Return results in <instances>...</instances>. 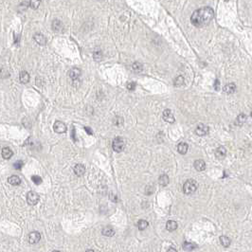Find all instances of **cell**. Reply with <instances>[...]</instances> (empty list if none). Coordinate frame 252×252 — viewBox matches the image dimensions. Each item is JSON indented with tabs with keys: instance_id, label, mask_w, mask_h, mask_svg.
I'll return each mask as SVG.
<instances>
[{
	"instance_id": "obj_15",
	"label": "cell",
	"mask_w": 252,
	"mask_h": 252,
	"mask_svg": "<svg viewBox=\"0 0 252 252\" xmlns=\"http://www.w3.org/2000/svg\"><path fill=\"white\" fill-rule=\"evenodd\" d=\"M8 182L12 186H18V185H20L21 179L18 177L17 175H12L8 178Z\"/></svg>"
},
{
	"instance_id": "obj_22",
	"label": "cell",
	"mask_w": 252,
	"mask_h": 252,
	"mask_svg": "<svg viewBox=\"0 0 252 252\" xmlns=\"http://www.w3.org/2000/svg\"><path fill=\"white\" fill-rule=\"evenodd\" d=\"M246 120V115H244V114H240L239 116L237 117V118H236L235 124L239 125V126H242V125L244 123Z\"/></svg>"
},
{
	"instance_id": "obj_39",
	"label": "cell",
	"mask_w": 252,
	"mask_h": 252,
	"mask_svg": "<svg viewBox=\"0 0 252 252\" xmlns=\"http://www.w3.org/2000/svg\"><path fill=\"white\" fill-rule=\"evenodd\" d=\"M251 117H252V113H251Z\"/></svg>"
},
{
	"instance_id": "obj_23",
	"label": "cell",
	"mask_w": 252,
	"mask_h": 252,
	"mask_svg": "<svg viewBox=\"0 0 252 252\" xmlns=\"http://www.w3.org/2000/svg\"><path fill=\"white\" fill-rule=\"evenodd\" d=\"M220 243L223 246L225 247H228L230 246V243H231V241H230V239L228 238V237L226 236H221L220 237Z\"/></svg>"
},
{
	"instance_id": "obj_33",
	"label": "cell",
	"mask_w": 252,
	"mask_h": 252,
	"mask_svg": "<svg viewBox=\"0 0 252 252\" xmlns=\"http://www.w3.org/2000/svg\"><path fill=\"white\" fill-rule=\"evenodd\" d=\"M30 5L33 9H36V8H38L39 5H40V1H31Z\"/></svg>"
},
{
	"instance_id": "obj_14",
	"label": "cell",
	"mask_w": 252,
	"mask_h": 252,
	"mask_svg": "<svg viewBox=\"0 0 252 252\" xmlns=\"http://www.w3.org/2000/svg\"><path fill=\"white\" fill-rule=\"evenodd\" d=\"M81 75V70L79 68H72V69L69 71V77L72 79V80H77V79L80 77Z\"/></svg>"
},
{
	"instance_id": "obj_27",
	"label": "cell",
	"mask_w": 252,
	"mask_h": 252,
	"mask_svg": "<svg viewBox=\"0 0 252 252\" xmlns=\"http://www.w3.org/2000/svg\"><path fill=\"white\" fill-rule=\"evenodd\" d=\"M132 69L134 70V71H136V72H140V71H142V69H143V66H142V64H140V63H134L133 64V66H132Z\"/></svg>"
},
{
	"instance_id": "obj_17",
	"label": "cell",
	"mask_w": 252,
	"mask_h": 252,
	"mask_svg": "<svg viewBox=\"0 0 252 252\" xmlns=\"http://www.w3.org/2000/svg\"><path fill=\"white\" fill-rule=\"evenodd\" d=\"M52 28L55 31H60L64 28V25L60 20H54L52 22Z\"/></svg>"
},
{
	"instance_id": "obj_36",
	"label": "cell",
	"mask_w": 252,
	"mask_h": 252,
	"mask_svg": "<svg viewBox=\"0 0 252 252\" xmlns=\"http://www.w3.org/2000/svg\"><path fill=\"white\" fill-rule=\"evenodd\" d=\"M167 252H177V251H176V249H175V248H174V247H171V248H169Z\"/></svg>"
},
{
	"instance_id": "obj_29",
	"label": "cell",
	"mask_w": 252,
	"mask_h": 252,
	"mask_svg": "<svg viewBox=\"0 0 252 252\" xmlns=\"http://www.w3.org/2000/svg\"><path fill=\"white\" fill-rule=\"evenodd\" d=\"M31 180L35 183L36 185H39V184H41V183H42V178L40 177V176H38V175H33L31 177Z\"/></svg>"
},
{
	"instance_id": "obj_21",
	"label": "cell",
	"mask_w": 252,
	"mask_h": 252,
	"mask_svg": "<svg viewBox=\"0 0 252 252\" xmlns=\"http://www.w3.org/2000/svg\"><path fill=\"white\" fill-rule=\"evenodd\" d=\"M102 235H104V236L111 237V236H113L115 234V231H114V229L112 228H110V226H106V228H104L102 229Z\"/></svg>"
},
{
	"instance_id": "obj_7",
	"label": "cell",
	"mask_w": 252,
	"mask_h": 252,
	"mask_svg": "<svg viewBox=\"0 0 252 252\" xmlns=\"http://www.w3.org/2000/svg\"><path fill=\"white\" fill-rule=\"evenodd\" d=\"M195 133L200 136H204L208 134V127L205 124H199L197 126Z\"/></svg>"
},
{
	"instance_id": "obj_6",
	"label": "cell",
	"mask_w": 252,
	"mask_h": 252,
	"mask_svg": "<svg viewBox=\"0 0 252 252\" xmlns=\"http://www.w3.org/2000/svg\"><path fill=\"white\" fill-rule=\"evenodd\" d=\"M41 240V234L37 231H32L28 235V242L31 244H37Z\"/></svg>"
},
{
	"instance_id": "obj_16",
	"label": "cell",
	"mask_w": 252,
	"mask_h": 252,
	"mask_svg": "<svg viewBox=\"0 0 252 252\" xmlns=\"http://www.w3.org/2000/svg\"><path fill=\"white\" fill-rule=\"evenodd\" d=\"M188 148H189L188 144L185 143V142H180L177 146L178 153L181 154H185L187 153V151H188Z\"/></svg>"
},
{
	"instance_id": "obj_37",
	"label": "cell",
	"mask_w": 252,
	"mask_h": 252,
	"mask_svg": "<svg viewBox=\"0 0 252 252\" xmlns=\"http://www.w3.org/2000/svg\"><path fill=\"white\" fill-rule=\"evenodd\" d=\"M85 252H94V251H93L92 249H87V250H86Z\"/></svg>"
},
{
	"instance_id": "obj_9",
	"label": "cell",
	"mask_w": 252,
	"mask_h": 252,
	"mask_svg": "<svg viewBox=\"0 0 252 252\" xmlns=\"http://www.w3.org/2000/svg\"><path fill=\"white\" fill-rule=\"evenodd\" d=\"M226 150L225 147H218L217 149L215 151V156L218 158V159H224L226 157Z\"/></svg>"
},
{
	"instance_id": "obj_24",
	"label": "cell",
	"mask_w": 252,
	"mask_h": 252,
	"mask_svg": "<svg viewBox=\"0 0 252 252\" xmlns=\"http://www.w3.org/2000/svg\"><path fill=\"white\" fill-rule=\"evenodd\" d=\"M197 247V246L195 244H192V243H188V242H185L183 244V248L187 251H192L193 249H195Z\"/></svg>"
},
{
	"instance_id": "obj_10",
	"label": "cell",
	"mask_w": 252,
	"mask_h": 252,
	"mask_svg": "<svg viewBox=\"0 0 252 252\" xmlns=\"http://www.w3.org/2000/svg\"><path fill=\"white\" fill-rule=\"evenodd\" d=\"M194 168L195 170L198 172H202L206 169V163H205L204 160H201V159H198L196 161H194Z\"/></svg>"
},
{
	"instance_id": "obj_25",
	"label": "cell",
	"mask_w": 252,
	"mask_h": 252,
	"mask_svg": "<svg viewBox=\"0 0 252 252\" xmlns=\"http://www.w3.org/2000/svg\"><path fill=\"white\" fill-rule=\"evenodd\" d=\"M158 183L161 185V186H166L168 185L169 183V177L167 174H162L160 175V177L158 178Z\"/></svg>"
},
{
	"instance_id": "obj_8",
	"label": "cell",
	"mask_w": 252,
	"mask_h": 252,
	"mask_svg": "<svg viewBox=\"0 0 252 252\" xmlns=\"http://www.w3.org/2000/svg\"><path fill=\"white\" fill-rule=\"evenodd\" d=\"M163 120L167 122L172 123V122H174L175 118L174 117V115L172 114V111L169 110V109H166V110H164V112H163Z\"/></svg>"
},
{
	"instance_id": "obj_26",
	"label": "cell",
	"mask_w": 252,
	"mask_h": 252,
	"mask_svg": "<svg viewBox=\"0 0 252 252\" xmlns=\"http://www.w3.org/2000/svg\"><path fill=\"white\" fill-rule=\"evenodd\" d=\"M148 222L145 221V220H139L138 223V228L139 230H143L145 229L147 226H148Z\"/></svg>"
},
{
	"instance_id": "obj_31",
	"label": "cell",
	"mask_w": 252,
	"mask_h": 252,
	"mask_svg": "<svg viewBox=\"0 0 252 252\" xmlns=\"http://www.w3.org/2000/svg\"><path fill=\"white\" fill-rule=\"evenodd\" d=\"M102 52L100 51H95L94 52V59L95 60L100 61V59H102Z\"/></svg>"
},
{
	"instance_id": "obj_5",
	"label": "cell",
	"mask_w": 252,
	"mask_h": 252,
	"mask_svg": "<svg viewBox=\"0 0 252 252\" xmlns=\"http://www.w3.org/2000/svg\"><path fill=\"white\" fill-rule=\"evenodd\" d=\"M53 129L58 134H63V133L66 132V125L62 121H56L53 125Z\"/></svg>"
},
{
	"instance_id": "obj_11",
	"label": "cell",
	"mask_w": 252,
	"mask_h": 252,
	"mask_svg": "<svg viewBox=\"0 0 252 252\" xmlns=\"http://www.w3.org/2000/svg\"><path fill=\"white\" fill-rule=\"evenodd\" d=\"M33 38H34V40L37 42L39 45L45 46V45L46 44V37H45V36L43 35V34H41V33L34 34Z\"/></svg>"
},
{
	"instance_id": "obj_12",
	"label": "cell",
	"mask_w": 252,
	"mask_h": 252,
	"mask_svg": "<svg viewBox=\"0 0 252 252\" xmlns=\"http://www.w3.org/2000/svg\"><path fill=\"white\" fill-rule=\"evenodd\" d=\"M74 172L75 174H76L78 176H81V175H82L85 172V168H84V165H82V164H77V165H75V167H74Z\"/></svg>"
},
{
	"instance_id": "obj_18",
	"label": "cell",
	"mask_w": 252,
	"mask_h": 252,
	"mask_svg": "<svg viewBox=\"0 0 252 252\" xmlns=\"http://www.w3.org/2000/svg\"><path fill=\"white\" fill-rule=\"evenodd\" d=\"M20 82H22V84H28V81H30V75H28V73L27 71H22L20 73Z\"/></svg>"
},
{
	"instance_id": "obj_2",
	"label": "cell",
	"mask_w": 252,
	"mask_h": 252,
	"mask_svg": "<svg viewBox=\"0 0 252 252\" xmlns=\"http://www.w3.org/2000/svg\"><path fill=\"white\" fill-rule=\"evenodd\" d=\"M197 189V183L195 180L193 179H189L185 182V184L183 185V192L186 194H192Z\"/></svg>"
},
{
	"instance_id": "obj_1",
	"label": "cell",
	"mask_w": 252,
	"mask_h": 252,
	"mask_svg": "<svg viewBox=\"0 0 252 252\" xmlns=\"http://www.w3.org/2000/svg\"><path fill=\"white\" fill-rule=\"evenodd\" d=\"M214 12L210 7H204L199 10H196L190 17V22L193 26L197 28H202L207 26L213 19Z\"/></svg>"
},
{
	"instance_id": "obj_30",
	"label": "cell",
	"mask_w": 252,
	"mask_h": 252,
	"mask_svg": "<svg viewBox=\"0 0 252 252\" xmlns=\"http://www.w3.org/2000/svg\"><path fill=\"white\" fill-rule=\"evenodd\" d=\"M13 166H14V169H16V170H21V169H22V166H23V162L17 161L13 164Z\"/></svg>"
},
{
	"instance_id": "obj_34",
	"label": "cell",
	"mask_w": 252,
	"mask_h": 252,
	"mask_svg": "<svg viewBox=\"0 0 252 252\" xmlns=\"http://www.w3.org/2000/svg\"><path fill=\"white\" fill-rule=\"evenodd\" d=\"M214 88H215L216 90H219V89H220V82H219L218 80H216L215 82H214Z\"/></svg>"
},
{
	"instance_id": "obj_20",
	"label": "cell",
	"mask_w": 252,
	"mask_h": 252,
	"mask_svg": "<svg viewBox=\"0 0 252 252\" xmlns=\"http://www.w3.org/2000/svg\"><path fill=\"white\" fill-rule=\"evenodd\" d=\"M236 90V85L234 84H228L225 85L224 87V91L226 93H228V94H231V93H234Z\"/></svg>"
},
{
	"instance_id": "obj_19",
	"label": "cell",
	"mask_w": 252,
	"mask_h": 252,
	"mask_svg": "<svg viewBox=\"0 0 252 252\" xmlns=\"http://www.w3.org/2000/svg\"><path fill=\"white\" fill-rule=\"evenodd\" d=\"M166 228H167V230H169V231H174V230L177 228V223H176L175 221H172V220L168 221L167 224H166Z\"/></svg>"
},
{
	"instance_id": "obj_38",
	"label": "cell",
	"mask_w": 252,
	"mask_h": 252,
	"mask_svg": "<svg viewBox=\"0 0 252 252\" xmlns=\"http://www.w3.org/2000/svg\"><path fill=\"white\" fill-rule=\"evenodd\" d=\"M52 252H60V251H58V250H55V251H52Z\"/></svg>"
},
{
	"instance_id": "obj_3",
	"label": "cell",
	"mask_w": 252,
	"mask_h": 252,
	"mask_svg": "<svg viewBox=\"0 0 252 252\" xmlns=\"http://www.w3.org/2000/svg\"><path fill=\"white\" fill-rule=\"evenodd\" d=\"M113 149L115 152L117 153H120L122 151L124 150V147H125V143H124V140L123 138H116L113 140Z\"/></svg>"
},
{
	"instance_id": "obj_35",
	"label": "cell",
	"mask_w": 252,
	"mask_h": 252,
	"mask_svg": "<svg viewBox=\"0 0 252 252\" xmlns=\"http://www.w3.org/2000/svg\"><path fill=\"white\" fill-rule=\"evenodd\" d=\"M84 130L87 132V134H89V135H92V134H93L92 130H91V129H90L89 127H84Z\"/></svg>"
},
{
	"instance_id": "obj_4",
	"label": "cell",
	"mask_w": 252,
	"mask_h": 252,
	"mask_svg": "<svg viewBox=\"0 0 252 252\" xmlns=\"http://www.w3.org/2000/svg\"><path fill=\"white\" fill-rule=\"evenodd\" d=\"M39 201V195L35 192H30L27 194V202L30 204V206H34L38 203Z\"/></svg>"
},
{
	"instance_id": "obj_32",
	"label": "cell",
	"mask_w": 252,
	"mask_h": 252,
	"mask_svg": "<svg viewBox=\"0 0 252 252\" xmlns=\"http://www.w3.org/2000/svg\"><path fill=\"white\" fill-rule=\"evenodd\" d=\"M127 88H128V90H131V91H133V90L136 88V82H129V84H127Z\"/></svg>"
},
{
	"instance_id": "obj_13",
	"label": "cell",
	"mask_w": 252,
	"mask_h": 252,
	"mask_svg": "<svg viewBox=\"0 0 252 252\" xmlns=\"http://www.w3.org/2000/svg\"><path fill=\"white\" fill-rule=\"evenodd\" d=\"M12 151L10 150V148H9V147H4V148L2 149V156L3 158H5V159H10V157L12 156Z\"/></svg>"
},
{
	"instance_id": "obj_28",
	"label": "cell",
	"mask_w": 252,
	"mask_h": 252,
	"mask_svg": "<svg viewBox=\"0 0 252 252\" xmlns=\"http://www.w3.org/2000/svg\"><path fill=\"white\" fill-rule=\"evenodd\" d=\"M183 84H184V78H183L182 76H178L174 80V85L175 86H180V85H182Z\"/></svg>"
}]
</instances>
